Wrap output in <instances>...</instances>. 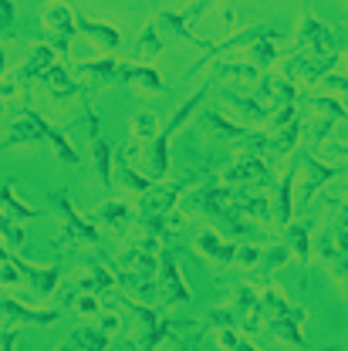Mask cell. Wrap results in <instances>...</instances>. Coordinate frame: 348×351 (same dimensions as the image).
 Here are the masks:
<instances>
[{
  "mask_svg": "<svg viewBox=\"0 0 348 351\" xmlns=\"http://www.w3.org/2000/svg\"><path fill=\"white\" fill-rule=\"evenodd\" d=\"M261 294V321L264 328L274 335V338H281V341H288V345H298V348H305L308 338L305 331H301V311H294V307L284 301V294L277 291V287H261L257 291Z\"/></svg>",
  "mask_w": 348,
  "mask_h": 351,
  "instance_id": "obj_1",
  "label": "cell"
},
{
  "mask_svg": "<svg viewBox=\"0 0 348 351\" xmlns=\"http://www.w3.org/2000/svg\"><path fill=\"white\" fill-rule=\"evenodd\" d=\"M129 311H132L135 328L126 335V341H129L132 351H156L163 341H170V331H173V324H176L173 317H159L152 307L132 304V301H129Z\"/></svg>",
  "mask_w": 348,
  "mask_h": 351,
  "instance_id": "obj_2",
  "label": "cell"
},
{
  "mask_svg": "<svg viewBox=\"0 0 348 351\" xmlns=\"http://www.w3.org/2000/svg\"><path fill=\"white\" fill-rule=\"evenodd\" d=\"M294 44H298V54L308 58H328V54H338V38L332 27H325L314 14L301 10L298 17V31H294Z\"/></svg>",
  "mask_w": 348,
  "mask_h": 351,
  "instance_id": "obj_3",
  "label": "cell"
},
{
  "mask_svg": "<svg viewBox=\"0 0 348 351\" xmlns=\"http://www.w3.org/2000/svg\"><path fill=\"white\" fill-rule=\"evenodd\" d=\"M193 179V176H189ZM189 179H176V182H156L146 196H142V206L135 217H170L183 196V189L189 186Z\"/></svg>",
  "mask_w": 348,
  "mask_h": 351,
  "instance_id": "obj_4",
  "label": "cell"
},
{
  "mask_svg": "<svg viewBox=\"0 0 348 351\" xmlns=\"http://www.w3.org/2000/svg\"><path fill=\"white\" fill-rule=\"evenodd\" d=\"M230 311L237 314V331L257 335V331L264 328V321H261V294H257V287L240 284V287H237V294H233Z\"/></svg>",
  "mask_w": 348,
  "mask_h": 351,
  "instance_id": "obj_5",
  "label": "cell"
},
{
  "mask_svg": "<svg viewBox=\"0 0 348 351\" xmlns=\"http://www.w3.org/2000/svg\"><path fill=\"white\" fill-rule=\"evenodd\" d=\"M10 138H14V142H24V138H51L54 149H58V156H61L65 162H78V152H75V149H71V145H68L54 129H47V122H41V119L31 115V112L14 125V135H10Z\"/></svg>",
  "mask_w": 348,
  "mask_h": 351,
  "instance_id": "obj_6",
  "label": "cell"
},
{
  "mask_svg": "<svg viewBox=\"0 0 348 351\" xmlns=\"http://www.w3.org/2000/svg\"><path fill=\"white\" fill-rule=\"evenodd\" d=\"M301 196H298V206H305L308 199L318 193V186H325V182H332V179H338V176H345V169H338V166H328V162H321V159H314L311 152H301Z\"/></svg>",
  "mask_w": 348,
  "mask_h": 351,
  "instance_id": "obj_7",
  "label": "cell"
},
{
  "mask_svg": "<svg viewBox=\"0 0 348 351\" xmlns=\"http://www.w3.org/2000/svg\"><path fill=\"white\" fill-rule=\"evenodd\" d=\"M159 270H163V307H176V304H189V287L183 284V274H179V263L170 250H159Z\"/></svg>",
  "mask_w": 348,
  "mask_h": 351,
  "instance_id": "obj_8",
  "label": "cell"
},
{
  "mask_svg": "<svg viewBox=\"0 0 348 351\" xmlns=\"http://www.w3.org/2000/svg\"><path fill=\"white\" fill-rule=\"evenodd\" d=\"M281 41H284V38H281L277 31H270V27H267V34L257 38V41L247 47V64H251L254 71L267 75V71L281 61Z\"/></svg>",
  "mask_w": 348,
  "mask_h": 351,
  "instance_id": "obj_9",
  "label": "cell"
},
{
  "mask_svg": "<svg viewBox=\"0 0 348 351\" xmlns=\"http://www.w3.org/2000/svg\"><path fill=\"white\" fill-rule=\"evenodd\" d=\"M122 82H126L139 98H152V95H159V91H163V78H159V71H156V68H149V64H122Z\"/></svg>",
  "mask_w": 348,
  "mask_h": 351,
  "instance_id": "obj_10",
  "label": "cell"
},
{
  "mask_svg": "<svg viewBox=\"0 0 348 351\" xmlns=\"http://www.w3.org/2000/svg\"><path fill=\"white\" fill-rule=\"evenodd\" d=\"M193 247L200 250V257H207V261L217 263V267H223V263H233V257H237V247H233L230 240H223L217 230H203V233H196Z\"/></svg>",
  "mask_w": 348,
  "mask_h": 351,
  "instance_id": "obj_11",
  "label": "cell"
},
{
  "mask_svg": "<svg viewBox=\"0 0 348 351\" xmlns=\"http://www.w3.org/2000/svg\"><path fill=\"white\" fill-rule=\"evenodd\" d=\"M163 47H166V38H163V31L156 27V21H149L142 31H139V38L132 44V61L135 64H149V61H156L159 54H163Z\"/></svg>",
  "mask_w": 348,
  "mask_h": 351,
  "instance_id": "obj_12",
  "label": "cell"
},
{
  "mask_svg": "<svg viewBox=\"0 0 348 351\" xmlns=\"http://www.w3.org/2000/svg\"><path fill=\"white\" fill-rule=\"evenodd\" d=\"M44 24H47V31L54 34V44L61 47V51H68V41H71V31H75V21H71V10L68 7H61V3H47L44 7Z\"/></svg>",
  "mask_w": 348,
  "mask_h": 351,
  "instance_id": "obj_13",
  "label": "cell"
},
{
  "mask_svg": "<svg viewBox=\"0 0 348 351\" xmlns=\"http://www.w3.org/2000/svg\"><path fill=\"white\" fill-rule=\"evenodd\" d=\"M223 101L233 105V108L244 115V122H257V125H267V122H270V108H264L254 95H240V91L230 88V91H223Z\"/></svg>",
  "mask_w": 348,
  "mask_h": 351,
  "instance_id": "obj_14",
  "label": "cell"
},
{
  "mask_svg": "<svg viewBox=\"0 0 348 351\" xmlns=\"http://www.w3.org/2000/svg\"><path fill=\"white\" fill-rule=\"evenodd\" d=\"M207 129L213 132V135H220V138H240V142H251L257 132L247 129V125H237V122H230V119H223L217 108H207L203 112V119H200Z\"/></svg>",
  "mask_w": 348,
  "mask_h": 351,
  "instance_id": "obj_15",
  "label": "cell"
},
{
  "mask_svg": "<svg viewBox=\"0 0 348 351\" xmlns=\"http://www.w3.org/2000/svg\"><path fill=\"white\" fill-rule=\"evenodd\" d=\"M281 243L288 247V254H294L298 261H308L311 257V233H308L305 223H288L281 230Z\"/></svg>",
  "mask_w": 348,
  "mask_h": 351,
  "instance_id": "obj_16",
  "label": "cell"
},
{
  "mask_svg": "<svg viewBox=\"0 0 348 351\" xmlns=\"http://www.w3.org/2000/svg\"><path fill=\"white\" fill-rule=\"evenodd\" d=\"M54 203H58V210H61L65 219H68V233H71V237H78V240H91V243L102 237L91 223H85V219L75 217V210H71V203H68V193H58V196H54Z\"/></svg>",
  "mask_w": 348,
  "mask_h": 351,
  "instance_id": "obj_17",
  "label": "cell"
},
{
  "mask_svg": "<svg viewBox=\"0 0 348 351\" xmlns=\"http://www.w3.org/2000/svg\"><path fill=\"white\" fill-rule=\"evenodd\" d=\"M294 176H281V182H277V203H274V217H277V226L284 230L291 217H294Z\"/></svg>",
  "mask_w": 348,
  "mask_h": 351,
  "instance_id": "obj_18",
  "label": "cell"
},
{
  "mask_svg": "<svg viewBox=\"0 0 348 351\" xmlns=\"http://www.w3.org/2000/svg\"><path fill=\"white\" fill-rule=\"evenodd\" d=\"M78 31H82V34H88V38H95V44H102L105 51H119V47H122V34H119L115 27H108V24L78 21Z\"/></svg>",
  "mask_w": 348,
  "mask_h": 351,
  "instance_id": "obj_19",
  "label": "cell"
},
{
  "mask_svg": "<svg viewBox=\"0 0 348 351\" xmlns=\"http://www.w3.org/2000/svg\"><path fill=\"white\" fill-rule=\"evenodd\" d=\"M108 341H112V338H108L105 331H98V328H78V331L71 335L68 348L71 351H105Z\"/></svg>",
  "mask_w": 348,
  "mask_h": 351,
  "instance_id": "obj_20",
  "label": "cell"
},
{
  "mask_svg": "<svg viewBox=\"0 0 348 351\" xmlns=\"http://www.w3.org/2000/svg\"><path fill=\"white\" fill-rule=\"evenodd\" d=\"M233 210H237V213H247V217H254V219H264V223L277 219L270 199H264V196H244V193H240V196L233 199Z\"/></svg>",
  "mask_w": 348,
  "mask_h": 351,
  "instance_id": "obj_21",
  "label": "cell"
},
{
  "mask_svg": "<svg viewBox=\"0 0 348 351\" xmlns=\"http://www.w3.org/2000/svg\"><path fill=\"white\" fill-rule=\"evenodd\" d=\"M0 311L7 317H17V321H34V324H51L58 321V311H34V307H24L17 301H0Z\"/></svg>",
  "mask_w": 348,
  "mask_h": 351,
  "instance_id": "obj_22",
  "label": "cell"
},
{
  "mask_svg": "<svg viewBox=\"0 0 348 351\" xmlns=\"http://www.w3.org/2000/svg\"><path fill=\"white\" fill-rule=\"evenodd\" d=\"M213 75H217V78H230V82H251V85L261 78V71H254V68L244 64V61H217Z\"/></svg>",
  "mask_w": 348,
  "mask_h": 351,
  "instance_id": "obj_23",
  "label": "cell"
},
{
  "mask_svg": "<svg viewBox=\"0 0 348 351\" xmlns=\"http://www.w3.org/2000/svg\"><path fill=\"white\" fill-rule=\"evenodd\" d=\"M14 263H17L21 274H27V280H31L41 294H54V287H58V270H38V267H27L24 261H14Z\"/></svg>",
  "mask_w": 348,
  "mask_h": 351,
  "instance_id": "obj_24",
  "label": "cell"
},
{
  "mask_svg": "<svg viewBox=\"0 0 348 351\" xmlns=\"http://www.w3.org/2000/svg\"><path fill=\"white\" fill-rule=\"evenodd\" d=\"M305 101L311 105V108H318L328 122H332V119H335V122H348V112L332 98V95H308Z\"/></svg>",
  "mask_w": 348,
  "mask_h": 351,
  "instance_id": "obj_25",
  "label": "cell"
},
{
  "mask_svg": "<svg viewBox=\"0 0 348 351\" xmlns=\"http://www.w3.org/2000/svg\"><path fill=\"white\" fill-rule=\"evenodd\" d=\"M44 82L51 85V91H54V95H61V98H68V95H82V91H78V85H75V82L65 75V68H58V64H51V68L44 71Z\"/></svg>",
  "mask_w": 348,
  "mask_h": 351,
  "instance_id": "obj_26",
  "label": "cell"
},
{
  "mask_svg": "<svg viewBox=\"0 0 348 351\" xmlns=\"http://www.w3.org/2000/svg\"><path fill=\"white\" fill-rule=\"evenodd\" d=\"M119 182H122L126 189H132V193H139V196H146V193L152 189V182H149L146 176L132 173V166H129V159H126V156L119 159Z\"/></svg>",
  "mask_w": 348,
  "mask_h": 351,
  "instance_id": "obj_27",
  "label": "cell"
},
{
  "mask_svg": "<svg viewBox=\"0 0 348 351\" xmlns=\"http://www.w3.org/2000/svg\"><path fill=\"white\" fill-rule=\"evenodd\" d=\"M314 250H318V257L325 263H332V257L338 254V226H335V223H325V230L318 233Z\"/></svg>",
  "mask_w": 348,
  "mask_h": 351,
  "instance_id": "obj_28",
  "label": "cell"
},
{
  "mask_svg": "<svg viewBox=\"0 0 348 351\" xmlns=\"http://www.w3.org/2000/svg\"><path fill=\"white\" fill-rule=\"evenodd\" d=\"M203 328H207V331H227V328L237 331V314H233L230 307H210V311L203 314Z\"/></svg>",
  "mask_w": 348,
  "mask_h": 351,
  "instance_id": "obj_29",
  "label": "cell"
},
{
  "mask_svg": "<svg viewBox=\"0 0 348 351\" xmlns=\"http://www.w3.org/2000/svg\"><path fill=\"white\" fill-rule=\"evenodd\" d=\"M95 166H98L102 182L108 186L112 182V145H108L105 135H95Z\"/></svg>",
  "mask_w": 348,
  "mask_h": 351,
  "instance_id": "obj_30",
  "label": "cell"
},
{
  "mask_svg": "<svg viewBox=\"0 0 348 351\" xmlns=\"http://www.w3.org/2000/svg\"><path fill=\"white\" fill-rule=\"evenodd\" d=\"M159 135V125H156V115L152 112H139L132 119V138L135 142H152Z\"/></svg>",
  "mask_w": 348,
  "mask_h": 351,
  "instance_id": "obj_31",
  "label": "cell"
},
{
  "mask_svg": "<svg viewBox=\"0 0 348 351\" xmlns=\"http://www.w3.org/2000/svg\"><path fill=\"white\" fill-rule=\"evenodd\" d=\"M115 287V274L105 270L102 263H91V277L82 280V291H112Z\"/></svg>",
  "mask_w": 348,
  "mask_h": 351,
  "instance_id": "obj_32",
  "label": "cell"
},
{
  "mask_svg": "<svg viewBox=\"0 0 348 351\" xmlns=\"http://www.w3.org/2000/svg\"><path fill=\"white\" fill-rule=\"evenodd\" d=\"M95 219H102V223H108V226H126L132 219V210L126 203H108V206H102V210L95 213Z\"/></svg>",
  "mask_w": 348,
  "mask_h": 351,
  "instance_id": "obj_33",
  "label": "cell"
},
{
  "mask_svg": "<svg viewBox=\"0 0 348 351\" xmlns=\"http://www.w3.org/2000/svg\"><path fill=\"white\" fill-rule=\"evenodd\" d=\"M288 261H291L288 247H284V243H274L270 250H264V254H261V267H257V270H264V274H274L277 267H284Z\"/></svg>",
  "mask_w": 348,
  "mask_h": 351,
  "instance_id": "obj_34",
  "label": "cell"
},
{
  "mask_svg": "<svg viewBox=\"0 0 348 351\" xmlns=\"http://www.w3.org/2000/svg\"><path fill=\"white\" fill-rule=\"evenodd\" d=\"M85 71L88 75H98V78H108V82H119V78H122V64L112 61V58L91 61V64H85Z\"/></svg>",
  "mask_w": 348,
  "mask_h": 351,
  "instance_id": "obj_35",
  "label": "cell"
},
{
  "mask_svg": "<svg viewBox=\"0 0 348 351\" xmlns=\"http://www.w3.org/2000/svg\"><path fill=\"white\" fill-rule=\"evenodd\" d=\"M233 263H240V267L254 270V267H261V250H257L254 243H244V247H237V257H233Z\"/></svg>",
  "mask_w": 348,
  "mask_h": 351,
  "instance_id": "obj_36",
  "label": "cell"
},
{
  "mask_svg": "<svg viewBox=\"0 0 348 351\" xmlns=\"http://www.w3.org/2000/svg\"><path fill=\"white\" fill-rule=\"evenodd\" d=\"M325 91H335V95H348V75H338V71H332L325 82H321Z\"/></svg>",
  "mask_w": 348,
  "mask_h": 351,
  "instance_id": "obj_37",
  "label": "cell"
},
{
  "mask_svg": "<svg viewBox=\"0 0 348 351\" xmlns=\"http://www.w3.org/2000/svg\"><path fill=\"white\" fill-rule=\"evenodd\" d=\"M325 203H328V206H332V213H335L332 223H335L338 230H348V203H342V199H325Z\"/></svg>",
  "mask_w": 348,
  "mask_h": 351,
  "instance_id": "obj_38",
  "label": "cell"
},
{
  "mask_svg": "<svg viewBox=\"0 0 348 351\" xmlns=\"http://www.w3.org/2000/svg\"><path fill=\"white\" fill-rule=\"evenodd\" d=\"M98 331H105V335L122 331V317H119V314H102V317H98Z\"/></svg>",
  "mask_w": 348,
  "mask_h": 351,
  "instance_id": "obj_39",
  "label": "cell"
},
{
  "mask_svg": "<svg viewBox=\"0 0 348 351\" xmlns=\"http://www.w3.org/2000/svg\"><path fill=\"white\" fill-rule=\"evenodd\" d=\"M332 132H335V122H328V119H318V122L311 125V138H314V142H325Z\"/></svg>",
  "mask_w": 348,
  "mask_h": 351,
  "instance_id": "obj_40",
  "label": "cell"
},
{
  "mask_svg": "<svg viewBox=\"0 0 348 351\" xmlns=\"http://www.w3.org/2000/svg\"><path fill=\"white\" fill-rule=\"evenodd\" d=\"M75 311H78V314H98L102 307H98V301H95L91 294H82V298L75 301Z\"/></svg>",
  "mask_w": 348,
  "mask_h": 351,
  "instance_id": "obj_41",
  "label": "cell"
},
{
  "mask_svg": "<svg viewBox=\"0 0 348 351\" xmlns=\"http://www.w3.org/2000/svg\"><path fill=\"white\" fill-rule=\"evenodd\" d=\"M0 284H7V287H14V284H17V270L10 267V257H7V261H0Z\"/></svg>",
  "mask_w": 348,
  "mask_h": 351,
  "instance_id": "obj_42",
  "label": "cell"
},
{
  "mask_svg": "<svg viewBox=\"0 0 348 351\" xmlns=\"http://www.w3.org/2000/svg\"><path fill=\"white\" fill-rule=\"evenodd\" d=\"M0 199H3V203H7L10 210H17V213H24V217H31V213H34V210H27V206H21V203H17V199L10 196V189H7V186L0 189Z\"/></svg>",
  "mask_w": 348,
  "mask_h": 351,
  "instance_id": "obj_43",
  "label": "cell"
},
{
  "mask_svg": "<svg viewBox=\"0 0 348 351\" xmlns=\"http://www.w3.org/2000/svg\"><path fill=\"white\" fill-rule=\"evenodd\" d=\"M14 338H17V335H14V331H7V335L0 338V351H14Z\"/></svg>",
  "mask_w": 348,
  "mask_h": 351,
  "instance_id": "obj_44",
  "label": "cell"
},
{
  "mask_svg": "<svg viewBox=\"0 0 348 351\" xmlns=\"http://www.w3.org/2000/svg\"><path fill=\"white\" fill-rule=\"evenodd\" d=\"M233 351H257V348H254L251 341H244V338H240V341H237V348H233Z\"/></svg>",
  "mask_w": 348,
  "mask_h": 351,
  "instance_id": "obj_45",
  "label": "cell"
},
{
  "mask_svg": "<svg viewBox=\"0 0 348 351\" xmlns=\"http://www.w3.org/2000/svg\"><path fill=\"white\" fill-rule=\"evenodd\" d=\"M176 351H193V348H189V345H183V341H179V345H176Z\"/></svg>",
  "mask_w": 348,
  "mask_h": 351,
  "instance_id": "obj_46",
  "label": "cell"
},
{
  "mask_svg": "<svg viewBox=\"0 0 348 351\" xmlns=\"http://www.w3.org/2000/svg\"><path fill=\"white\" fill-rule=\"evenodd\" d=\"M0 71H3V54H0Z\"/></svg>",
  "mask_w": 348,
  "mask_h": 351,
  "instance_id": "obj_47",
  "label": "cell"
},
{
  "mask_svg": "<svg viewBox=\"0 0 348 351\" xmlns=\"http://www.w3.org/2000/svg\"><path fill=\"white\" fill-rule=\"evenodd\" d=\"M345 64H348V47H345Z\"/></svg>",
  "mask_w": 348,
  "mask_h": 351,
  "instance_id": "obj_48",
  "label": "cell"
},
{
  "mask_svg": "<svg viewBox=\"0 0 348 351\" xmlns=\"http://www.w3.org/2000/svg\"><path fill=\"white\" fill-rule=\"evenodd\" d=\"M328 351H332V348H328Z\"/></svg>",
  "mask_w": 348,
  "mask_h": 351,
  "instance_id": "obj_49",
  "label": "cell"
}]
</instances>
